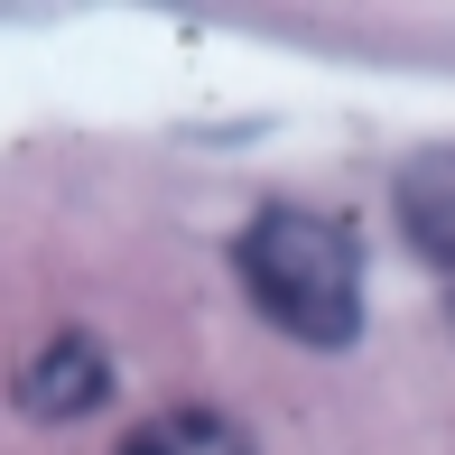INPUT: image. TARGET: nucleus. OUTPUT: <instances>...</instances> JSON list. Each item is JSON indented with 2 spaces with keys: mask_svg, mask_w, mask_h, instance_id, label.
<instances>
[{
  "mask_svg": "<svg viewBox=\"0 0 455 455\" xmlns=\"http://www.w3.org/2000/svg\"><path fill=\"white\" fill-rule=\"evenodd\" d=\"M233 270L251 288V307L279 335L344 354L363 335V251L335 214H307V204H260L233 242Z\"/></svg>",
  "mask_w": 455,
  "mask_h": 455,
  "instance_id": "f257e3e1",
  "label": "nucleus"
},
{
  "mask_svg": "<svg viewBox=\"0 0 455 455\" xmlns=\"http://www.w3.org/2000/svg\"><path fill=\"white\" fill-rule=\"evenodd\" d=\"M112 400V354H102L93 335H47L28 363H19V409L28 419H93V409Z\"/></svg>",
  "mask_w": 455,
  "mask_h": 455,
  "instance_id": "f03ea898",
  "label": "nucleus"
},
{
  "mask_svg": "<svg viewBox=\"0 0 455 455\" xmlns=\"http://www.w3.org/2000/svg\"><path fill=\"white\" fill-rule=\"evenodd\" d=\"M390 214H400L409 251L455 279V149H419L409 158L400 186H390Z\"/></svg>",
  "mask_w": 455,
  "mask_h": 455,
  "instance_id": "7ed1b4c3",
  "label": "nucleus"
},
{
  "mask_svg": "<svg viewBox=\"0 0 455 455\" xmlns=\"http://www.w3.org/2000/svg\"><path fill=\"white\" fill-rule=\"evenodd\" d=\"M121 455H251V437L233 427V409H158L121 437Z\"/></svg>",
  "mask_w": 455,
  "mask_h": 455,
  "instance_id": "20e7f679",
  "label": "nucleus"
}]
</instances>
